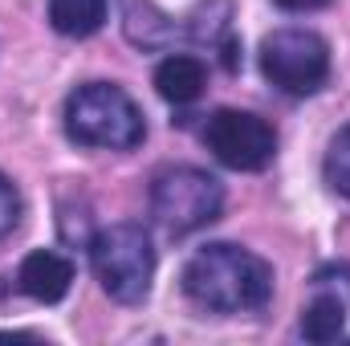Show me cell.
<instances>
[{
    "label": "cell",
    "mask_w": 350,
    "mask_h": 346,
    "mask_svg": "<svg viewBox=\"0 0 350 346\" xmlns=\"http://www.w3.org/2000/svg\"><path fill=\"white\" fill-rule=\"evenodd\" d=\"M122 4V33L135 49H175L191 41V21H175L155 8V0H118Z\"/></svg>",
    "instance_id": "52a82bcc"
},
{
    "label": "cell",
    "mask_w": 350,
    "mask_h": 346,
    "mask_svg": "<svg viewBox=\"0 0 350 346\" xmlns=\"http://www.w3.org/2000/svg\"><path fill=\"white\" fill-rule=\"evenodd\" d=\"M208 86V66L196 53H167L155 66V90L172 106H191Z\"/></svg>",
    "instance_id": "9c48e42d"
},
{
    "label": "cell",
    "mask_w": 350,
    "mask_h": 346,
    "mask_svg": "<svg viewBox=\"0 0 350 346\" xmlns=\"http://www.w3.org/2000/svg\"><path fill=\"white\" fill-rule=\"evenodd\" d=\"M16 220H21V196H16L12 179L0 175V241L16 228Z\"/></svg>",
    "instance_id": "4fadbf2b"
},
{
    "label": "cell",
    "mask_w": 350,
    "mask_h": 346,
    "mask_svg": "<svg viewBox=\"0 0 350 346\" xmlns=\"http://www.w3.org/2000/svg\"><path fill=\"white\" fill-rule=\"evenodd\" d=\"M90 265L106 297L118 306H139L155 281V241L135 220L106 224L90 237Z\"/></svg>",
    "instance_id": "3957f363"
},
{
    "label": "cell",
    "mask_w": 350,
    "mask_h": 346,
    "mask_svg": "<svg viewBox=\"0 0 350 346\" xmlns=\"http://www.w3.org/2000/svg\"><path fill=\"white\" fill-rule=\"evenodd\" d=\"M220 212L224 183L204 168H163L151 179V216L172 241L208 228L212 220H220Z\"/></svg>",
    "instance_id": "277c9868"
},
{
    "label": "cell",
    "mask_w": 350,
    "mask_h": 346,
    "mask_svg": "<svg viewBox=\"0 0 350 346\" xmlns=\"http://www.w3.org/2000/svg\"><path fill=\"white\" fill-rule=\"evenodd\" d=\"M110 0H49V25L62 37H94L106 25Z\"/></svg>",
    "instance_id": "30bf717a"
},
{
    "label": "cell",
    "mask_w": 350,
    "mask_h": 346,
    "mask_svg": "<svg viewBox=\"0 0 350 346\" xmlns=\"http://www.w3.org/2000/svg\"><path fill=\"white\" fill-rule=\"evenodd\" d=\"M204 147L228 172H265L277 155V131L253 110L224 106L204 122Z\"/></svg>",
    "instance_id": "8992f818"
},
{
    "label": "cell",
    "mask_w": 350,
    "mask_h": 346,
    "mask_svg": "<svg viewBox=\"0 0 350 346\" xmlns=\"http://www.w3.org/2000/svg\"><path fill=\"white\" fill-rule=\"evenodd\" d=\"M265 82L289 98H310L330 78V45L314 29H277L261 41Z\"/></svg>",
    "instance_id": "5b68a950"
},
{
    "label": "cell",
    "mask_w": 350,
    "mask_h": 346,
    "mask_svg": "<svg viewBox=\"0 0 350 346\" xmlns=\"http://www.w3.org/2000/svg\"><path fill=\"white\" fill-rule=\"evenodd\" d=\"M16 289L41 306H57L74 289V261L53 249H33L16 269Z\"/></svg>",
    "instance_id": "ba28073f"
},
{
    "label": "cell",
    "mask_w": 350,
    "mask_h": 346,
    "mask_svg": "<svg viewBox=\"0 0 350 346\" xmlns=\"http://www.w3.org/2000/svg\"><path fill=\"white\" fill-rule=\"evenodd\" d=\"M277 8H285V12H318V8H326V4H334V0H273Z\"/></svg>",
    "instance_id": "5bb4252c"
},
{
    "label": "cell",
    "mask_w": 350,
    "mask_h": 346,
    "mask_svg": "<svg viewBox=\"0 0 350 346\" xmlns=\"http://www.w3.org/2000/svg\"><path fill=\"white\" fill-rule=\"evenodd\" d=\"M66 135L94 151H135L147 139V122L122 86L86 82L66 98Z\"/></svg>",
    "instance_id": "7a4b0ae2"
},
{
    "label": "cell",
    "mask_w": 350,
    "mask_h": 346,
    "mask_svg": "<svg viewBox=\"0 0 350 346\" xmlns=\"http://www.w3.org/2000/svg\"><path fill=\"white\" fill-rule=\"evenodd\" d=\"M347 330V302L338 293H318L301 310V338L306 343H334Z\"/></svg>",
    "instance_id": "8fae6325"
},
{
    "label": "cell",
    "mask_w": 350,
    "mask_h": 346,
    "mask_svg": "<svg viewBox=\"0 0 350 346\" xmlns=\"http://www.w3.org/2000/svg\"><path fill=\"white\" fill-rule=\"evenodd\" d=\"M322 175H326L330 191H338L342 200H350V122L330 139L326 159H322Z\"/></svg>",
    "instance_id": "7c38bea8"
},
{
    "label": "cell",
    "mask_w": 350,
    "mask_h": 346,
    "mask_svg": "<svg viewBox=\"0 0 350 346\" xmlns=\"http://www.w3.org/2000/svg\"><path fill=\"white\" fill-rule=\"evenodd\" d=\"M179 285L187 302L208 314H257L273 297V265L241 245L216 241L187 257Z\"/></svg>",
    "instance_id": "6da1fadb"
}]
</instances>
